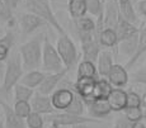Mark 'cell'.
<instances>
[{"label": "cell", "instance_id": "6da1fadb", "mask_svg": "<svg viewBox=\"0 0 146 128\" xmlns=\"http://www.w3.org/2000/svg\"><path fill=\"white\" fill-rule=\"evenodd\" d=\"M46 36L43 33H38L27 42L21 44L19 53L23 61V67L27 71L37 70L42 65V52H43V42Z\"/></svg>", "mask_w": 146, "mask_h": 128}, {"label": "cell", "instance_id": "7a4b0ae2", "mask_svg": "<svg viewBox=\"0 0 146 128\" xmlns=\"http://www.w3.org/2000/svg\"><path fill=\"white\" fill-rule=\"evenodd\" d=\"M7 67H5L4 79H3L1 85V94L4 96H9L10 91L14 89V86L21 81L22 76H23V61L19 51L10 52L9 57L7 60Z\"/></svg>", "mask_w": 146, "mask_h": 128}, {"label": "cell", "instance_id": "3957f363", "mask_svg": "<svg viewBox=\"0 0 146 128\" xmlns=\"http://www.w3.org/2000/svg\"><path fill=\"white\" fill-rule=\"evenodd\" d=\"M24 5H26V9L28 12L33 13V14H36V15L40 16V18H42L60 36L67 34L66 30L64 29V27L61 26V23L58 22L57 16H56L55 13H53L48 0H26V1H24Z\"/></svg>", "mask_w": 146, "mask_h": 128}, {"label": "cell", "instance_id": "277c9868", "mask_svg": "<svg viewBox=\"0 0 146 128\" xmlns=\"http://www.w3.org/2000/svg\"><path fill=\"white\" fill-rule=\"evenodd\" d=\"M42 69L47 72H58L65 67L57 48L51 43V41L44 37L43 52H42Z\"/></svg>", "mask_w": 146, "mask_h": 128}, {"label": "cell", "instance_id": "5b68a950", "mask_svg": "<svg viewBox=\"0 0 146 128\" xmlns=\"http://www.w3.org/2000/svg\"><path fill=\"white\" fill-rule=\"evenodd\" d=\"M56 48H57L58 53L61 56L64 65L67 70H71L78 62V49L72 40L69 37V34H62L58 37L57 43H56Z\"/></svg>", "mask_w": 146, "mask_h": 128}, {"label": "cell", "instance_id": "8992f818", "mask_svg": "<svg viewBox=\"0 0 146 128\" xmlns=\"http://www.w3.org/2000/svg\"><path fill=\"white\" fill-rule=\"evenodd\" d=\"M74 90H72L71 85L66 84V81H61L60 88H57L55 91L51 94V102L52 105L56 110H61L65 112L67 108L70 107V104L74 100Z\"/></svg>", "mask_w": 146, "mask_h": 128}, {"label": "cell", "instance_id": "52a82bcc", "mask_svg": "<svg viewBox=\"0 0 146 128\" xmlns=\"http://www.w3.org/2000/svg\"><path fill=\"white\" fill-rule=\"evenodd\" d=\"M50 123H58L64 124V126H76V124H83V123H98V119L92 118V117H84V115H78V114H71V113H53L48 117Z\"/></svg>", "mask_w": 146, "mask_h": 128}, {"label": "cell", "instance_id": "ba28073f", "mask_svg": "<svg viewBox=\"0 0 146 128\" xmlns=\"http://www.w3.org/2000/svg\"><path fill=\"white\" fill-rule=\"evenodd\" d=\"M67 71H69L67 69H64L62 71L48 72V74H46L43 81L38 86V93L44 94V95H51L53 91L57 89V86L61 84V81L64 80L65 75L67 74Z\"/></svg>", "mask_w": 146, "mask_h": 128}, {"label": "cell", "instance_id": "9c48e42d", "mask_svg": "<svg viewBox=\"0 0 146 128\" xmlns=\"http://www.w3.org/2000/svg\"><path fill=\"white\" fill-rule=\"evenodd\" d=\"M0 104H1V109H3V113H4L5 128H28L26 119L19 117L18 114L15 113L14 108H12L8 103H5L4 100H0Z\"/></svg>", "mask_w": 146, "mask_h": 128}, {"label": "cell", "instance_id": "30bf717a", "mask_svg": "<svg viewBox=\"0 0 146 128\" xmlns=\"http://www.w3.org/2000/svg\"><path fill=\"white\" fill-rule=\"evenodd\" d=\"M19 24H21V29L23 32L24 36L32 34L35 30H37L41 27L46 26V22L42 18H40L38 15L33 14V13H24L23 15L21 16V20H19Z\"/></svg>", "mask_w": 146, "mask_h": 128}, {"label": "cell", "instance_id": "8fae6325", "mask_svg": "<svg viewBox=\"0 0 146 128\" xmlns=\"http://www.w3.org/2000/svg\"><path fill=\"white\" fill-rule=\"evenodd\" d=\"M119 19V9L117 0H106L104 14H103V23L104 28L116 29Z\"/></svg>", "mask_w": 146, "mask_h": 128}, {"label": "cell", "instance_id": "7c38bea8", "mask_svg": "<svg viewBox=\"0 0 146 128\" xmlns=\"http://www.w3.org/2000/svg\"><path fill=\"white\" fill-rule=\"evenodd\" d=\"M31 107H32L33 112H37L40 114H53L56 112V109L52 105L51 96L41 93L33 95V98L31 99Z\"/></svg>", "mask_w": 146, "mask_h": 128}, {"label": "cell", "instance_id": "4fadbf2b", "mask_svg": "<svg viewBox=\"0 0 146 128\" xmlns=\"http://www.w3.org/2000/svg\"><path fill=\"white\" fill-rule=\"evenodd\" d=\"M81 53H83L84 61H92V62H97L98 57H99L100 52H102V44H100L99 38L94 37L93 40L81 42Z\"/></svg>", "mask_w": 146, "mask_h": 128}, {"label": "cell", "instance_id": "5bb4252c", "mask_svg": "<svg viewBox=\"0 0 146 128\" xmlns=\"http://www.w3.org/2000/svg\"><path fill=\"white\" fill-rule=\"evenodd\" d=\"M107 79L109 80V82H111L114 88H123V86L128 82L130 76H128L127 69H126L125 66L119 65V63H114V65L112 66Z\"/></svg>", "mask_w": 146, "mask_h": 128}, {"label": "cell", "instance_id": "9a60e30c", "mask_svg": "<svg viewBox=\"0 0 146 128\" xmlns=\"http://www.w3.org/2000/svg\"><path fill=\"white\" fill-rule=\"evenodd\" d=\"M86 109H88L89 115L95 119L106 118L113 112L107 99H95L92 104L86 105Z\"/></svg>", "mask_w": 146, "mask_h": 128}, {"label": "cell", "instance_id": "2e32d148", "mask_svg": "<svg viewBox=\"0 0 146 128\" xmlns=\"http://www.w3.org/2000/svg\"><path fill=\"white\" fill-rule=\"evenodd\" d=\"M107 100L113 112H122L127 105V91L122 88H113Z\"/></svg>", "mask_w": 146, "mask_h": 128}, {"label": "cell", "instance_id": "e0dca14e", "mask_svg": "<svg viewBox=\"0 0 146 128\" xmlns=\"http://www.w3.org/2000/svg\"><path fill=\"white\" fill-rule=\"evenodd\" d=\"M118 3V9H119V14L126 19V20L131 22L135 26H139L140 19L137 15V10L133 5L132 0H117Z\"/></svg>", "mask_w": 146, "mask_h": 128}, {"label": "cell", "instance_id": "ac0fdd59", "mask_svg": "<svg viewBox=\"0 0 146 128\" xmlns=\"http://www.w3.org/2000/svg\"><path fill=\"white\" fill-rule=\"evenodd\" d=\"M99 41L100 44L106 48H111L113 51V55L117 56L118 55V36H117V32L112 28H104L102 30L99 36Z\"/></svg>", "mask_w": 146, "mask_h": 128}, {"label": "cell", "instance_id": "d6986e66", "mask_svg": "<svg viewBox=\"0 0 146 128\" xmlns=\"http://www.w3.org/2000/svg\"><path fill=\"white\" fill-rule=\"evenodd\" d=\"M145 52H146V24L141 26V28H140V32H139V46H137V49H136V52H135V55L127 61V63L125 65V67L127 69V70H131V69L136 65V62L140 60V57H141Z\"/></svg>", "mask_w": 146, "mask_h": 128}, {"label": "cell", "instance_id": "ffe728a7", "mask_svg": "<svg viewBox=\"0 0 146 128\" xmlns=\"http://www.w3.org/2000/svg\"><path fill=\"white\" fill-rule=\"evenodd\" d=\"M114 30L117 32V36H118V42H121V41L126 40V38L135 34V33H137L140 30V28L137 26H135V24H132L131 22L126 20V19L119 14L118 23H117V27Z\"/></svg>", "mask_w": 146, "mask_h": 128}, {"label": "cell", "instance_id": "44dd1931", "mask_svg": "<svg viewBox=\"0 0 146 128\" xmlns=\"http://www.w3.org/2000/svg\"><path fill=\"white\" fill-rule=\"evenodd\" d=\"M113 55H112L111 51H106V49H102L99 57H98L97 61V69H98V74H99L100 77H107L111 71L113 63Z\"/></svg>", "mask_w": 146, "mask_h": 128}, {"label": "cell", "instance_id": "7402d4cb", "mask_svg": "<svg viewBox=\"0 0 146 128\" xmlns=\"http://www.w3.org/2000/svg\"><path fill=\"white\" fill-rule=\"evenodd\" d=\"M95 84H97V79H93V77H79V79H76L75 84L71 85V88L76 93H79L81 96H88V95H93Z\"/></svg>", "mask_w": 146, "mask_h": 128}, {"label": "cell", "instance_id": "603a6c76", "mask_svg": "<svg viewBox=\"0 0 146 128\" xmlns=\"http://www.w3.org/2000/svg\"><path fill=\"white\" fill-rule=\"evenodd\" d=\"M139 32L132 34L131 37L126 38V40L121 41L118 43V51L123 56H127L131 58L135 55V52H136V49H137V46H139Z\"/></svg>", "mask_w": 146, "mask_h": 128}, {"label": "cell", "instance_id": "cb8c5ba5", "mask_svg": "<svg viewBox=\"0 0 146 128\" xmlns=\"http://www.w3.org/2000/svg\"><path fill=\"white\" fill-rule=\"evenodd\" d=\"M112 90H113V85L109 82V80L107 77H99L95 84L93 96L95 99H108Z\"/></svg>", "mask_w": 146, "mask_h": 128}, {"label": "cell", "instance_id": "d4e9b609", "mask_svg": "<svg viewBox=\"0 0 146 128\" xmlns=\"http://www.w3.org/2000/svg\"><path fill=\"white\" fill-rule=\"evenodd\" d=\"M44 76L46 74L42 71H38V70H32V71H28L27 74H24L21 79V84L26 85V86H29V88L35 89V88H38L41 85V82L43 81Z\"/></svg>", "mask_w": 146, "mask_h": 128}, {"label": "cell", "instance_id": "484cf974", "mask_svg": "<svg viewBox=\"0 0 146 128\" xmlns=\"http://www.w3.org/2000/svg\"><path fill=\"white\" fill-rule=\"evenodd\" d=\"M67 10H69V14L72 19H79L81 16L86 15V13H88L86 0H69Z\"/></svg>", "mask_w": 146, "mask_h": 128}, {"label": "cell", "instance_id": "4316f807", "mask_svg": "<svg viewBox=\"0 0 146 128\" xmlns=\"http://www.w3.org/2000/svg\"><path fill=\"white\" fill-rule=\"evenodd\" d=\"M79 77H93V79H99L98 69L95 66V62L92 61H81L78 66V79Z\"/></svg>", "mask_w": 146, "mask_h": 128}, {"label": "cell", "instance_id": "83f0119b", "mask_svg": "<svg viewBox=\"0 0 146 128\" xmlns=\"http://www.w3.org/2000/svg\"><path fill=\"white\" fill-rule=\"evenodd\" d=\"M74 26L76 32H95L97 20H94L92 15H84L79 19H74Z\"/></svg>", "mask_w": 146, "mask_h": 128}, {"label": "cell", "instance_id": "f1b7e54d", "mask_svg": "<svg viewBox=\"0 0 146 128\" xmlns=\"http://www.w3.org/2000/svg\"><path fill=\"white\" fill-rule=\"evenodd\" d=\"M14 91V99L15 102H29L35 95V90L29 86H26L21 82H18L13 89Z\"/></svg>", "mask_w": 146, "mask_h": 128}, {"label": "cell", "instance_id": "f546056e", "mask_svg": "<svg viewBox=\"0 0 146 128\" xmlns=\"http://www.w3.org/2000/svg\"><path fill=\"white\" fill-rule=\"evenodd\" d=\"M71 85V84H70ZM74 90V89H72ZM74 100H72V103L70 104V107L67 108L65 112L67 113H71V114H78V115H84V113H85V103H84V99L83 96L80 95L79 93H76V91L74 90Z\"/></svg>", "mask_w": 146, "mask_h": 128}, {"label": "cell", "instance_id": "4dcf8cb0", "mask_svg": "<svg viewBox=\"0 0 146 128\" xmlns=\"http://www.w3.org/2000/svg\"><path fill=\"white\" fill-rule=\"evenodd\" d=\"M86 7H88V13L92 16H100L104 13V3L103 0H86Z\"/></svg>", "mask_w": 146, "mask_h": 128}, {"label": "cell", "instance_id": "1f68e13d", "mask_svg": "<svg viewBox=\"0 0 146 128\" xmlns=\"http://www.w3.org/2000/svg\"><path fill=\"white\" fill-rule=\"evenodd\" d=\"M125 117L130 122H140L144 119V108L137 107V108H126L125 110Z\"/></svg>", "mask_w": 146, "mask_h": 128}, {"label": "cell", "instance_id": "d6a6232c", "mask_svg": "<svg viewBox=\"0 0 146 128\" xmlns=\"http://www.w3.org/2000/svg\"><path fill=\"white\" fill-rule=\"evenodd\" d=\"M26 123L28 128H43L44 121H43L42 114L32 110V113L26 118Z\"/></svg>", "mask_w": 146, "mask_h": 128}, {"label": "cell", "instance_id": "836d02e7", "mask_svg": "<svg viewBox=\"0 0 146 128\" xmlns=\"http://www.w3.org/2000/svg\"><path fill=\"white\" fill-rule=\"evenodd\" d=\"M14 110L19 117H22L23 119H26L31 113H32V107H31L29 102H15L14 103Z\"/></svg>", "mask_w": 146, "mask_h": 128}, {"label": "cell", "instance_id": "e575fe53", "mask_svg": "<svg viewBox=\"0 0 146 128\" xmlns=\"http://www.w3.org/2000/svg\"><path fill=\"white\" fill-rule=\"evenodd\" d=\"M142 107V98L133 90L127 91V105L126 108H137Z\"/></svg>", "mask_w": 146, "mask_h": 128}, {"label": "cell", "instance_id": "d590c367", "mask_svg": "<svg viewBox=\"0 0 146 128\" xmlns=\"http://www.w3.org/2000/svg\"><path fill=\"white\" fill-rule=\"evenodd\" d=\"M13 20V10L7 5L4 0H0V22Z\"/></svg>", "mask_w": 146, "mask_h": 128}, {"label": "cell", "instance_id": "8d00e7d4", "mask_svg": "<svg viewBox=\"0 0 146 128\" xmlns=\"http://www.w3.org/2000/svg\"><path fill=\"white\" fill-rule=\"evenodd\" d=\"M131 81L136 82V84H146V66L144 69L135 71L132 75L130 76Z\"/></svg>", "mask_w": 146, "mask_h": 128}, {"label": "cell", "instance_id": "74e56055", "mask_svg": "<svg viewBox=\"0 0 146 128\" xmlns=\"http://www.w3.org/2000/svg\"><path fill=\"white\" fill-rule=\"evenodd\" d=\"M14 42H15V36H14L13 30H8V32L0 38V43L4 44V46H7L8 48H10V49L13 48Z\"/></svg>", "mask_w": 146, "mask_h": 128}, {"label": "cell", "instance_id": "f35d334b", "mask_svg": "<svg viewBox=\"0 0 146 128\" xmlns=\"http://www.w3.org/2000/svg\"><path fill=\"white\" fill-rule=\"evenodd\" d=\"M131 123H132V122H130L125 115H122L116 119V123H114L113 128H130Z\"/></svg>", "mask_w": 146, "mask_h": 128}, {"label": "cell", "instance_id": "ab89813d", "mask_svg": "<svg viewBox=\"0 0 146 128\" xmlns=\"http://www.w3.org/2000/svg\"><path fill=\"white\" fill-rule=\"evenodd\" d=\"M10 55V48L0 43V61H7Z\"/></svg>", "mask_w": 146, "mask_h": 128}, {"label": "cell", "instance_id": "60d3db41", "mask_svg": "<svg viewBox=\"0 0 146 128\" xmlns=\"http://www.w3.org/2000/svg\"><path fill=\"white\" fill-rule=\"evenodd\" d=\"M136 10L139 14L146 16V0H140V1H137Z\"/></svg>", "mask_w": 146, "mask_h": 128}, {"label": "cell", "instance_id": "b9f144b4", "mask_svg": "<svg viewBox=\"0 0 146 128\" xmlns=\"http://www.w3.org/2000/svg\"><path fill=\"white\" fill-rule=\"evenodd\" d=\"M5 3H7V5L12 10H15L17 9V7L19 5V1L21 0H4Z\"/></svg>", "mask_w": 146, "mask_h": 128}, {"label": "cell", "instance_id": "7bdbcfd3", "mask_svg": "<svg viewBox=\"0 0 146 128\" xmlns=\"http://www.w3.org/2000/svg\"><path fill=\"white\" fill-rule=\"evenodd\" d=\"M5 67H7V63H4V61H0V81H3V79H4Z\"/></svg>", "mask_w": 146, "mask_h": 128}, {"label": "cell", "instance_id": "ee69618b", "mask_svg": "<svg viewBox=\"0 0 146 128\" xmlns=\"http://www.w3.org/2000/svg\"><path fill=\"white\" fill-rule=\"evenodd\" d=\"M130 128H146V124H145L142 121H140V122H133V123H131Z\"/></svg>", "mask_w": 146, "mask_h": 128}, {"label": "cell", "instance_id": "f6af8a7d", "mask_svg": "<svg viewBox=\"0 0 146 128\" xmlns=\"http://www.w3.org/2000/svg\"><path fill=\"white\" fill-rule=\"evenodd\" d=\"M48 128H71L69 126H64V124H58V123H50Z\"/></svg>", "mask_w": 146, "mask_h": 128}, {"label": "cell", "instance_id": "bcb514c9", "mask_svg": "<svg viewBox=\"0 0 146 128\" xmlns=\"http://www.w3.org/2000/svg\"><path fill=\"white\" fill-rule=\"evenodd\" d=\"M71 128H90L88 126V123H83V124H76V126H72Z\"/></svg>", "mask_w": 146, "mask_h": 128}, {"label": "cell", "instance_id": "7dc6e473", "mask_svg": "<svg viewBox=\"0 0 146 128\" xmlns=\"http://www.w3.org/2000/svg\"><path fill=\"white\" fill-rule=\"evenodd\" d=\"M141 98H142V108H144V109L146 110V93L141 96Z\"/></svg>", "mask_w": 146, "mask_h": 128}, {"label": "cell", "instance_id": "c3c4849f", "mask_svg": "<svg viewBox=\"0 0 146 128\" xmlns=\"http://www.w3.org/2000/svg\"><path fill=\"white\" fill-rule=\"evenodd\" d=\"M142 122L146 124V110L145 109H144V119H142Z\"/></svg>", "mask_w": 146, "mask_h": 128}, {"label": "cell", "instance_id": "681fc988", "mask_svg": "<svg viewBox=\"0 0 146 128\" xmlns=\"http://www.w3.org/2000/svg\"><path fill=\"white\" fill-rule=\"evenodd\" d=\"M0 128H5V126H4V122H0Z\"/></svg>", "mask_w": 146, "mask_h": 128}, {"label": "cell", "instance_id": "f907efd6", "mask_svg": "<svg viewBox=\"0 0 146 128\" xmlns=\"http://www.w3.org/2000/svg\"><path fill=\"white\" fill-rule=\"evenodd\" d=\"M136 1H140V0H136Z\"/></svg>", "mask_w": 146, "mask_h": 128}, {"label": "cell", "instance_id": "816d5d0a", "mask_svg": "<svg viewBox=\"0 0 146 128\" xmlns=\"http://www.w3.org/2000/svg\"><path fill=\"white\" fill-rule=\"evenodd\" d=\"M0 32H1V28H0Z\"/></svg>", "mask_w": 146, "mask_h": 128}, {"label": "cell", "instance_id": "f5cc1de1", "mask_svg": "<svg viewBox=\"0 0 146 128\" xmlns=\"http://www.w3.org/2000/svg\"><path fill=\"white\" fill-rule=\"evenodd\" d=\"M0 108H1V104H0Z\"/></svg>", "mask_w": 146, "mask_h": 128}, {"label": "cell", "instance_id": "db71d44e", "mask_svg": "<svg viewBox=\"0 0 146 128\" xmlns=\"http://www.w3.org/2000/svg\"><path fill=\"white\" fill-rule=\"evenodd\" d=\"M145 66H146V65H145Z\"/></svg>", "mask_w": 146, "mask_h": 128}]
</instances>
